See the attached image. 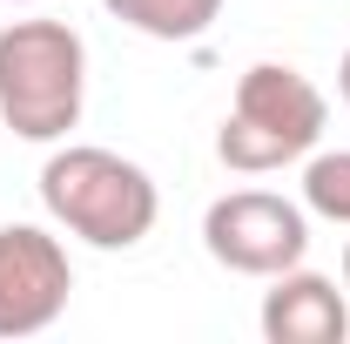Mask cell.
Listing matches in <instances>:
<instances>
[{"label": "cell", "mask_w": 350, "mask_h": 344, "mask_svg": "<svg viewBox=\"0 0 350 344\" xmlns=\"http://www.w3.org/2000/svg\"><path fill=\"white\" fill-rule=\"evenodd\" d=\"M41 203L68 236H81L94 250H135L162 216L155 175L94 142H68L41 162Z\"/></svg>", "instance_id": "6da1fadb"}, {"label": "cell", "mask_w": 350, "mask_h": 344, "mask_svg": "<svg viewBox=\"0 0 350 344\" xmlns=\"http://www.w3.org/2000/svg\"><path fill=\"white\" fill-rule=\"evenodd\" d=\"M88 101V47L68 21H7L0 27V122L21 142H68Z\"/></svg>", "instance_id": "7a4b0ae2"}, {"label": "cell", "mask_w": 350, "mask_h": 344, "mask_svg": "<svg viewBox=\"0 0 350 344\" xmlns=\"http://www.w3.org/2000/svg\"><path fill=\"white\" fill-rule=\"evenodd\" d=\"M323 122H330V101L310 75L283 61H256L236 82V101L216 129V156L236 175H269L283 162H304L323 142Z\"/></svg>", "instance_id": "3957f363"}, {"label": "cell", "mask_w": 350, "mask_h": 344, "mask_svg": "<svg viewBox=\"0 0 350 344\" xmlns=\"http://www.w3.org/2000/svg\"><path fill=\"white\" fill-rule=\"evenodd\" d=\"M202 250L236 277H276V270L304 263L310 216H304V203L269 196V189H229L202 216Z\"/></svg>", "instance_id": "277c9868"}, {"label": "cell", "mask_w": 350, "mask_h": 344, "mask_svg": "<svg viewBox=\"0 0 350 344\" xmlns=\"http://www.w3.org/2000/svg\"><path fill=\"white\" fill-rule=\"evenodd\" d=\"M75 297V263L68 243L41 223H7L0 230V338H34L47 331Z\"/></svg>", "instance_id": "5b68a950"}, {"label": "cell", "mask_w": 350, "mask_h": 344, "mask_svg": "<svg viewBox=\"0 0 350 344\" xmlns=\"http://www.w3.org/2000/svg\"><path fill=\"white\" fill-rule=\"evenodd\" d=\"M262 338L269 344H344L350 338V291L317 270H276L262 291Z\"/></svg>", "instance_id": "8992f818"}, {"label": "cell", "mask_w": 350, "mask_h": 344, "mask_svg": "<svg viewBox=\"0 0 350 344\" xmlns=\"http://www.w3.org/2000/svg\"><path fill=\"white\" fill-rule=\"evenodd\" d=\"M101 7L148 41H202L222 14V0H101Z\"/></svg>", "instance_id": "52a82bcc"}, {"label": "cell", "mask_w": 350, "mask_h": 344, "mask_svg": "<svg viewBox=\"0 0 350 344\" xmlns=\"http://www.w3.org/2000/svg\"><path fill=\"white\" fill-rule=\"evenodd\" d=\"M304 210L350 230V149H310L304 162Z\"/></svg>", "instance_id": "ba28073f"}, {"label": "cell", "mask_w": 350, "mask_h": 344, "mask_svg": "<svg viewBox=\"0 0 350 344\" xmlns=\"http://www.w3.org/2000/svg\"><path fill=\"white\" fill-rule=\"evenodd\" d=\"M337 95H344V108H350V54L337 61Z\"/></svg>", "instance_id": "9c48e42d"}, {"label": "cell", "mask_w": 350, "mask_h": 344, "mask_svg": "<svg viewBox=\"0 0 350 344\" xmlns=\"http://www.w3.org/2000/svg\"><path fill=\"white\" fill-rule=\"evenodd\" d=\"M344 291H350V243H344Z\"/></svg>", "instance_id": "30bf717a"}, {"label": "cell", "mask_w": 350, "mask_h": 344, "mask_svg": "<svg viewBox=\"0 0 350 344\" xmlns=\"http://www.w3.org/2000/svg\"><path fill=\"white\" fill-rule=\"evenodd\" d=\"M14 7H34V0H14Z\"/></svg>", "instance_id": "8fae6325"}]
</instances>
